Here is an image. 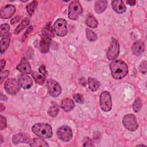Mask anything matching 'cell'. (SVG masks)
Instances as JSON below:
<instances>
[{
	"instance_id": "1",
	"label": "cell",
	"mask_w": 147,
	"mask_h": 147,
	"mask_svg": "<svg viewBox=\"0 0 147 147\" xmlns=\"http://www.w3.org/2000/svg\"><path fill=\"white\" fill-rule=\"evenodd\" d=\"M110 68L112 76L115 79L124 78L128 72L127 64L121 60L112 61L110 64Z\"/></svg>"
},
{
	"instance_id": "2",
	"label": "cell",
	"mask_w": 147,
	"mask_h": 147,
	"mask_svg": "<svg viewBox=\"0 0 147 147\" xmlns=\"http://www.w3.org/2000/svg\"><path fill=\"white\" fill-rule=\"evenodd\" d=\"M32 131L37 136L41 138H49L52 136V127L48 123H38L32 127Z\"/></svg>"
},
{
	"instance_id": "3",
	"label": "cell",
	"mask_w": 147,
	"mask_h": 147,
	"mask_svg": "<svg viewBox=\"0 0 147 147\" xmlns=\"http://www.w3.org/2000/svg\"><path fill=\"white\" fill-rule=\"evenodd\" d=\"M83 13L82 7L79 1H72L68 7V17L72 20H76Z\"/></svg>"
},
{
	"instance_id": "4",
	"label": "cell",
	"mask_w": 147,
	"mask_h": 147,
	"mask_svg": "<svg viewBox=\"0 0 147 147\" xmlns=\"http://www.w3.org/2000/svg\"><path fill=\"white\" fill-rule=\"evenodd\" d=\"M119 53V44L117 39L112 38L110 45L106 53V57L109 60H114L117 59Z\"/></svg>"
},
{
	"instance_id": "5",
	"label": "cell",
	"mask_w": 147,
	"mask_h": 147,
	"mask_svg": "<svg viewBox=\"0 0 147 147\" xmlns=\"http://www.w3.org/2000/svg\"><path fill=\"white\" fill-rule=\"evenodd\" d=\"M6 91L10 95L16 94L20 90L21 86L16 79L13 78L8 79L4 84Z\"/></svg>"
},
{
	"instance_id": "6",
	"label": "cell",
	"mask_w": 147,
	"mask_h": 147,
	"mask_svg": "<svg viewBox=\"0 0 147 147\" xmlns=\"http://www.w3.org/2000/svg\"><path fill=\"white\" fill-rule=\"evenodd\" d=\"M122 123L125 128L130 131H135L138 127L136 118L132 114H128L124 116Z\"/></svg>"
},
{
	"instance_id": "7",
	"label": "cell",
	"mask_w": 147,
	"mask_h": 147,
	"mask_svg": "<svg viewBox=\"0 0 147 147\" xmlns=\"http://www.w3.org/2000/svg\"><path fill=\"white\" fill-rule=\"evenodd\" d=\"M100 107L103 111H109L111 109V95L107 91H103L100 96Z\"/></svg>"
},
{
	"instance_id": "8",
	"label": "cell",
	"mask_w": 147,
	"mask_h": 147,
	"mask_svg": "<svg viewBox=\"0 0 147 147\" xmlns=\"http://www.w3.org/2000/svg\"><path fill=\"white\" fill-rule=\"evenodd\" d=\"M66 20L60 18L57 20L54 24V30L55 32L58 36H64L67 33V26Z\"/></svg>"
},
{
	"instance_id": "9",
	"label": "cell",
	"mask_w": 147,
	"mask_h": 147,
	"mask_svg": "<svg viewBox=\"0 0 147 147\" xmlns=\"http://www.w3.org/2000/svg\"><path fill=\"white\" fill-rule=\"evenodd\" d=\"M47 87L49 94L53 97L59 96L61 92L60 84L56 81L52 79H49L47 80Z\"/></svg>"
},
{
	"instance_id": "10",
	"label": "cell",
	"mask_w": 147,
	"mask_h": 147,
	"mask_svg": "<svg viewBox=\"0 0 147 147\" xmlns=\"http://www.w3.org/2000/svg\"><path fill=\"white\" fill-rule=\"evenodd\" d=\"M57 135L58 137L64 142L71 140L72 137V132L71 128L68 126H62L57 130Z\"/></svg>"
},
{
	"instance_id": "11",
	"label": "cell",
	"mask_w": 147,
	"mask_h": 147,
	"mask_svg": "<svg viewBox=\"0 0 147 147\" xmlns=\"http://www.w3.org/2000/svg\"><path fill=\"white\" fill-rule=\"evenodd\" d=\"M15 11L16 7L14 6L10 5H6L1 9L0 17L3 19L10 18L14 14Z\"/></svg>"
},
{
	"instance_id": "12",
	"label": "cell",
	"mask_w": 147,
	"mask_h": 147,
	"mask_svg": "<svg viewBox=\"0 0 147 147\" xmlns=\"http://www.w3.org/2000/svg\"><path fill=\"white\" fill-rule=\"evenodd\" d=\"M30 140L29 135L25 133H19L14 135L12 138V142L15 145L20 143H29Z\"/></svg>"
},
{
	"instance_id": "13",
	"label": "cell",
	"mask_w": 147,
	"mask_h": 147,
	"mask_svg": "<svg viewBox=\"0 0 147 147\" xmlns=\"http://www.w3.org/2000/svg\"><path fill=\"white\" fill-rule=\"evenodd\" d=\"M18 81L21 87L25 89L29 88L33 84L32 78L26 74L20 75L18 77Z\"/></svg>"
},
{
	"instance_id": "14",
	"label": "cell",
	"mask_w": 147,
	"mask_h": 147,
	"mask_svg": "<svg viewBox=\"0 0 147 147\" xmlns=\"http://www.w3.org/2000/svg\"><path fill=\"white\" fill-rule=\"evenodd\" d=\"M17 69L22 74H29L31 73V67L25 58L22 59L17 65Z\"/></svg>"
},
{
	"instance_id": "15",
	"label": "cell",
	"mask_w": 147,
	"mask_h": 147,
	"mask_svg": "<svg viewBox=\"0 0 147 147\" xmlns=\"http://www.w3.org/2000/svg\"><path fill=\"white\" fill-rule=\"evenodd\" d=\"M131 51L133 55L136 56H140L145 51V44L142 40H138L136 41L132 45Z\"/></svg>"
},
{
	"instance_id": "16",
	"label": "cell",
	"mask_w": 147,
	"mask_h": 147,
	"mask_svg": "<svg viewBox=\"0 0 147 147\" xmlns=\"http://www.w3.org/2000/svg\"><path fill=\"white\" fill-rule=\"evenodd\" d=\"M51 42V38L45 36H42L41 40L40 42V50L42 53L48 52Z\"/></svg>"
},
{
	"instance_id": "17",
	"label": "cell",
	"mask_w": 147,
	"mask_h": 147,
	"mask_svg": "<svg viewBox=\"0 0 147 147\" xmlns=\"http://www.w3.org/2000/svg\"><path fill=\"white\" fill-rule=\"evenodd\" d=\"M112 7L113 10L117 13L121 14L124 13L126 10V7L124 4V2L121 0L113 1Z\"/></svg>"
},
{
	"instance_id": "18",
	"label": "cell",
	"mask_w": 147,
	"mask_h": 147,
	"mask_svg": "<svg viewBox=\"0 0 147 147\" xmlns=\"http://www.w3.org/2000/svg\"><path fill=\"white\" fill-rule=\"evenodd\" d=\"M74 101L70 98H65L61 101V107L66 112L71 111L74 108Z\"/></svg>"
},
{
	"instance_id": "19",
	"label": "cell",
	"mask_w": 147,
	"mask_h": 147,
	"mask_svg": "<svg viewBox=\"0 0 147 147\" xmlns=\"http://www.w3.org/2000/svg\"><path fill=\"white\" fill-rule=\"evenodd\" d=\"M107 6V1L104 0H99L95 2V6H94V10L95 11L98 13L100 14L103 12Z\"/></svg>"
},
{
	"instance_id": "20",
	"label": "cell",
	"mask_w": 147,
	"mask_h": 147,
	"mask_svg": "<svg viewBox=\"0 0 147 147\" xmlns=\"http://www.w3.org/2000/svg\"><path fill=\"white\" fill-rule=\"evenodd\" d=\"M29 145L33 147H37V146H42L46 147L49 146V145L44 139L41 138H35L30 140L29 142Z\"/></svg>"
},
{
	"instance_id": "21",
	"label": "cell",
	"mask_w": 147,
	"mask_h": 147,
	"mask_svg": "<svg viewBox=\"0 0 147 147\" xmlns=\"http://www.w3.org/2000/svg\"><path fill=\"white\" fill-rule=\"evenodd\" d=\"M88 84L91 91L95 92L98 90L100 87V83L96 79L93 78H89L88 79Z\"/></svg>"
},
{
	"instance_id": "22",
	"label": "cell",
	"mask_w": 147,
	"mask_h": 147,
	"mask_svg": "<svg viewBox=\"0 0 147 147\" xmlns=\"http://www.w3.org/2000/svg\"><path fill=\"white\" fill-rule=\"evenodd\" d=\"M11 34H9L7 36L3 37L1 40V52L2 53L7 48L10 40Z\"/></svg>"
},
{
	"instance_id": "23",
	"label": "cell",
	"mask_w": 147,
	"mask_h": 147,
	"mask_svg": "<svg viewBox=\"0 0 147 147\" xmlns=\"http://www.w3.org/2000/svg\"><path fill=\"white\" fill-rule=\"evenodd\" d=\"M42 36H47L51 38L54 37L55 34L49 23H48L42 30Z\"/></svg>"
},
{
	"instance_id": "24",
	"label": "cell",
	"mask_w": 147,
	"mask_h": 147,
	"mask_svg": "<svg viewBox=\"0 0 147 147\" xmlns=\"http://www.w3.org/2000/svg\"><path fill=\"white\" fill-rule=\"evenodd\" d=\"M29 24V19L28 18H25L20 24L16 28L14 33L15 34H19L25 28H26Z\"/></svg>"
},
{
	"instance_id": "25",
	"label": "cell",
	"mask_w": 147,
	"mask_h": 147,
	"mask_svg": "<svg viewBox=\"0 0 147 147\" xmlns=\"http://www.w3.org/2000/svg\"><path fill=\"white\" fill-rule=\"evenodd\" d=\"M86 24L90 28H95L98 26V21L93 16L90 15L87 18Z\"/></svg>"
},
{
	"instance_id": "26",
	"label": "cell",
	"mask_w": 147,
	"mask_h": 147,
	"mask_svg": "<svg viewBox=\"0 0 147 147\" xmlns=\"http://www.w3.org/2000/svg\"><path fill=\"white\" fill-rule=\"evenodd\" d=\"M32 76L37 83L41 84V85L44 84L45 80L44 76H43L36 72H33L32 73Z\"/></svg>"
},
{
	"instance_id": "27",
	"label": "cell",
	"mask_w": 147,
	"mask_h": 147,
	"mask_svg": "<svg viewBox=\"0 0 147 147\" xmlns=\"http://www.w3.org/2000/svg\"><path fill=\"white\" fill-rule=\"evenodd\" d=\"M37 2L36 1H32V2H30L26 6V10H27V12L28 13V14H29V16H31L33 14L34 11L36 7H37Z\"/></svg>"
},
{
	"instance_id": "28",
	"label": "cell",
	"mask_w": 147,
	"mask_h": 147,
	"mask_svg": "<svg viewBox=\"0 0 147 147\" xmlns=\"http://www.w3.org/2000/svg\"><path fill=\"white\" fill-rule=\"evenodd\" d=\"M142 102L141 99L140 98H137L133 104V109L134 111L136 113L140 111L142 108Z\"/></svg>"
},
{
	"instance_id": "29",
	"label": "cell",
	"mask_w": 147,
	"mask_h": 147,
	"mask_svg": "<svg viewBox=\"0 0 147 147\" xmlns=\"http://www.w3.org/2000/svg\"><path fill=\"white\" fill-rule=\"evenodd\" d=\"M86 33L87 38L90 41H94L97 39L96 34L92 30L88 28H87L86 29Z\"/></svg>"
},
{
	"instance_id": "30",
	"label": "cell",
	"mask_w": 147,
	"mask_h": 147,
	"mask_svg": "<svg viewBox=\"0 0 147 147\" xmlns=\"http://www.w3.org/2000/svg\"><path fill=\"white\" fill-rule=\"evenodd\" d=\"M10 26L8 24H2L0 27V36L1 37H5L9 34Z\"/></svg>"
},
{
	"instance_id": "31",
	"label": "cell",
	"mask_w": 147,
	"mask_h": 147,
	"mask_svg": "<svg viewBox=\"0 0 147 147\" xmlns=\"http://www.w3.org/2000/svg\"><path fill=\"white\" fill-rule=\"evenodd\" d=\"M59 112V109L58 106L53 105L49 109V110L48 111V114L49 116L55 117L58 114Z\"/></svg>"
},
{
	"instance_id": "32",
	"label": "cell",
	"mask_w": 147,
	"mask_h": 147,
	"mask_svg": "<svg viewBox=\"0 0 147 147\" xmlns=\"http://www.w3.org/2000/svg\"><path fill=\"white\" fill-rule=\"evenodd\" d=\"M83 146H94V142L89 137H84L83 140Z\"/></svg>"
},
{
	"instance_id": "33",
	"label": "cell",
	"mask_w": 147,
	"mask_h": 147,
	"mask_svg": "<svg viewBox=\"0 0 147 147\" xmlns=\"http://www.w3.org/2000/svg\"><path fill=\"white\" fill-rule=\"evenodd\" d=\"M73 98L74 99V100L77 102V103H83L84 102V99H83V95L80 94H75L74 96H73Z\"/></svg>"
},
{
	"instance_id": "34",
	"label": "cell",
	"mask_w": 147,
	"mask_h": 147,
	"mask_svg": "<svg viewBox=\"0 0 147 147\" xmlns=\"http://www.w3.org/2000/svg\"><path fill=\"white\" fill-rule=\"evenodd\" d=\"M6 127V118L3 115H0V129L3 130Z\"/></svg>"
},
{
	"instance_id": "35",
	"label": "cell",
	"mask_w": 147,
	"mask_h": 147,
	"mask_svg": "<svg viewBox=\"0 0 147 147\" xmlns=\"http://www.w3.org/2000/svg\"><path fill=\"white\" fill-rule=\"evenodd\" d=\"M146 64H147L146 61L144 60L141 63L139 67L140 71L144 74H145L146 73Z\"/></svg>"
},
{
	"instance_id": "36",
	"label": "cell",
	"mask_w": 147,
	"mask_h": 147,
	"mask_svg": "<svg viewBox=\"0 0 147 147\" xmlns=\"http://www.w3.org/2000/svg\"><path fill=\"white\" fill-rule=\"evenodd\" d=\"M9 70H6L3 72H1V83H2V82L7 78L8 75H9Z\"/></svg>"
},
{
	"instance_id": "37",
	"label": "cell",
	"mask_w": 147,
	"mask_h": 147,
	"mask_svg": "<svg viewBox=\"0 0 147 147\" xmlns=\"http://www.w3.org/2000/svg\"><path fill=\"white\" fill-rule=\"evenodd\" d=\"M38 70H39V72H40L41 74H42L44 76L46 75L47 74V73H48L47 71V70H46V69H45V67L44 65H41V66L39 67Z\"/></svg>"
},
{
	"instance_id": "38",
	"label": "cell",
	"mask_w": 147,
	"mask_h": 147,
	"mask_svg": "<svg viewBox=\"0 0 147 147\" xmlns=\"http://www.w3.org/2000/svg\"><path fill=\"white\" fill-rule=\"evenodd\" d=\"M20 18H21V17L18 16H16V17H14V18H13V19L11 20V21H10L11 24V25H13V24L17 23V22L20 20Z\"/></svg>"
},
{
	"instance_id": "39",
	"label": "cell",
	"mask_w": 147,
	"mask_h": 147,
	"mask_svg": "<svg viewBox=\"0 0 147 147\" xmlns=\"http://www.w3.org/2000/svg\"><path fill=\"white\" fill-rule=\"evenodd\" d=\"M33 30V26H30L27 30H26V31L25 32V33H24V40L25 39V38L26 37V36H28V34L32 31Z\"/></svg>"
},
{
	"instance_id": "40",
	"label": "cell",
	"mask_w": 147,
	"mask_h": 147,
	"mask_svg": "<svg viewBox=\"0 0 147 147\" xmlns=\"http://www.w3.org/2000/svg\"><path fill=\"white\" fill-rule=\"evenodd\" d=\"M136 1L133 0H129V1H126V3L130 6H134L136 5Z\"/></svg>"
},
{
	"instance_id": "41",
	"label": "cell",
	"mask_w": 147,
	"mask_h": 147,
	"mask_svg": "<svg viewBox=\"0 0 147 147\" xmlns=\"http://www.w3.org/2000/svg\"><path fill=\"white\" fill-rule=\"evenodd\" d=\"M5 63H6V61H5V60H3V59H1V64L0 65H1V71L2 70L3 67H5Z\"/></svg>"
},
{
	"instance_id": "42",
	"label": "cell",
	"mask_w": 147,
	"mask_h": 147,
	"mask_svg": "<svg viewBox=\"0 0 147 147\" xmlns=\"http://www.w3.org/2000/svg\"><path fill=\"white\" fill-rule=\"evenodd\" d=\"M4 109H5V107L3 106V104L2 103H0V110H1V111H2Z\"/></svg>"
},
{
	"instance_id": "43",
	"label": "cell",
	"mask_w": 147,
	"mask_h": 147,
	"mask_svg": "<svg viewBox=\"0 0 147 147\" xmlns=\"http://www.w3.org/2000/svg\"><path fill=\"white\" fill-rule=\"evenodd\" d=\"M1 144L2 143V135H1Z\"/></svg>"
}]
</instances>
